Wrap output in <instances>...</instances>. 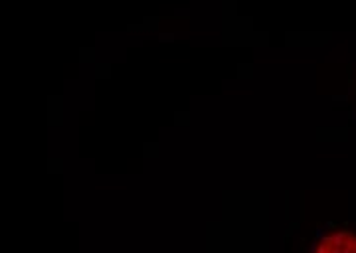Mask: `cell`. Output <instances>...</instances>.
Masks as SVG:
<instances>
[{
  "mask_svg": "<svg viewBox=\"0 0 356 253\" xmlns=\"http://www.w3.org/2000/svg\"><path fill=\"white\" fill-rule=\"evenodd\" d=\"M313 253H356V231L350 228L332 229L318 238Z\"/></svg>",
  "mask_w": 356,
  "mask_h": 253,
  "instance_id": "cell-1",
  "label": "cell"
}]
</instances>
